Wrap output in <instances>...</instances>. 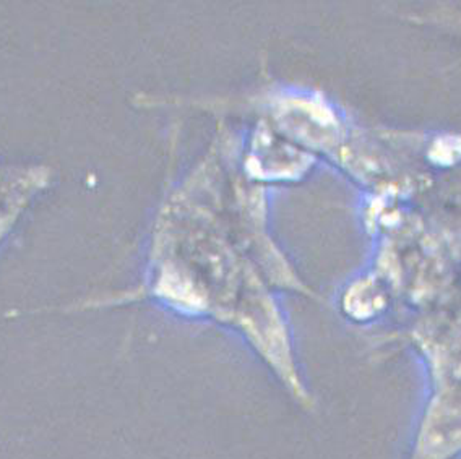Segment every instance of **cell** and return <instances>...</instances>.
I'll return each instance as SVG.
<instances>
[{
	"instance_id": "1",
	"label": "cell",
	"mask_w": 461,
	"mask_h": 459,
	"mask_svg": "<svg viewBox=\"0 0 461 459\" xmlns=\"http://www.w3.org/2000/svg\"><path fill=\"white\" fill-rule=\"evenodd\" d=\"M434 392L411 459H450L461 451V303L420 329Z\"/></svg>"
},
{
	"instance_id": "2",
	"label": "cell",
	"mask_w": 461,
	"mask_h": 459,
	"mask_svg": "<svg viewBox=\"0 0 461 459\" xmlns=\"http://www.w3.org/2000/svg\"><path fill=\"white\" fill-rule=\"evenodd\" d=\"M429 158L438 166H453L461 161V137L460 135H440L430 145Z\"/></svg>"
}]
</instances>
